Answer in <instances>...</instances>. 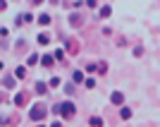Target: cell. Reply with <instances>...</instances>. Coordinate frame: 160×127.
Masks as SVG:
<instances>
[{"label":"cell","mask_w":160,"mask_h":127,"mask_svg":"<svg viewBox=\"0 0 160 127\" xmlns=\"http://www.w3.org/2000/svg\"><path fill=\"white\" fill-rule=\"evenodd\" d=\"M55 113L62 115V118H72V115H74V103H69V101H67V103H58V106H55Z\"/></svg>","instance_id":"1"},{"label":"cell","mask_w":160,"mask_h":127,"mask_svg":"<svg viewBox=\"0 0 160 127\" xmlns=\"http://www.w3.org/2000/svg\"><path fill=\"white\" fill-rule=\"evenodd\" d=\"M41 118H45V108L38 103V106H33V108H31V120H41Z\"/></svg>","instance_id":"2"},{"label":"cell","mask_w":160,"mask_h":127,"mask_svg":"<svg viewBox=\"0 0 160 127\" xmlns=\"http://www.w3.org/2000/svg\"><path fill=\"white\" fill-rule=\"evenodd\" d=\"M122 101H124V96L120 94V91H115V94H112V103H115V106H122Z\"/></svg>","instance_id":"3"},{"label":"cell","mask_w":160,"mask_h":127,"mask_svg":"<svg viewBox=\"0 0 160 127\" xmlns=\"http://www.w3.org/2000/svg\"><path fill=\"white\" fill-rule=\"evenodd\" d=\"M14 77H17V79H24V77H27V67H17Z\"/></svg>","instance_id":"4"},{"label":"cell","mask_w":160,"mask_h":127,"mask_svg":"<svg viewBox=\"0 0 160 127\" xmlns=\"http://www.w3.org/2000/svg\"><path fill=\"white\" fill-rule=\"evenodd\" d=\"M45 91H48V84L38 82V84H36V94H45Z\"/></svg>","instance_id":"5"},{"label":"cell","mask_w":160,"mask_h":127,"mask_svg":"<svg viewBox=\"0 0 160 127\" xmlns=\"http://www.w3.org/2000/svg\"><path fill=\"white\" fill-rule=\"evenodd\" d=\"M110 12H112V10H110L108 5H105V7H100V17H110Z\"/></svg>","instance_id":"6"},{"label":"cell","mask_w":160,"mask_h":127,"mask_svg":"<svg viewBox=\"0 0 160 127\" xmlns=\"http://www.w3.org/2000/svg\"><path fill=\"white\" fill-rule=\"evenodd\" d=\"M38 24H50V17H48V15H41V17H38Z\"/></svg>","instance_id":"7"},{"label":"cell","mask_w":160,"mask_h":127,"mask_svg":"<svg viewBox=\"0 0 160 127\" xmlns=\"http://www.w3.org/2000/svg\"><path fill=\"white\" fill-rule=\"evenodd\" d=\"M41 63L48 67V65H53V58H50V55H43V60H41Z\"/></svg>","instance_id":"8"},{"label":"cell","mask_w":160,"mask_h":127,"mask_svg":"<svg viewBox=\"0 0 160 127\" xmlns=\"http://www.w3.org/2000/svg\"><path fill=\"white\" fill-rule=\"evenodd\" d=\"M122 118H124V120L131 118V110H129V108H122Z\"/></svg>","instance_id":"9"},{"label":"cell","mask_w":160,"mask_h":127,"mask_svg":"<svg viewBox=\"0 0 160 127\" xmlns=\"http://www.w3.org/2000/svg\"><path fill=\"white\" fill-rule=\"evenodd\" d=\"M91 125L98 127V125H103V120H100V118H91Z\"/></svg>","instance_id":"10"},{"label":"cell","mask_w":160,"mask_h":127,"mask_svg":"<svg viewBox=\"0 0 160 127\" xmlns=\"http://www.w3.org/2000/svg\"><path fill=\"white\" fill-rule=\"evenodd\" d=\"M50 86H60V77H53L50 79Z\"/></svg>","instance_id":"11"},{"label":"cell","mask_w":160,"mask_h":127,"mask_svg":"<svg viewBox=\"0 0 160 127\" xmlns=\"http://www.w3.org/2000/svg\"><path fill=\"white\" fill-rule=\"evenodd\" d=\"M62 53H64L62 48H58V50H55V60H62Z\"/></svg>","instance_id":"12"},{"label":"cell","mask_w":160,"mask_h":127,"mask_svg":"<svg viewBox=\"0 0 160 127\" xmlns=\"http://www.w3.org/2000/svg\"><path fill=\"white\" fill-rule=\"evenodd\" d=\"M33 2H43V0H33Z\"/></svg>","instance_id":"13"}]
</instances>
